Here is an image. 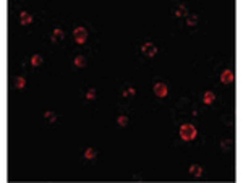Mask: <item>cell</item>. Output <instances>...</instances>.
<instances>
[{"mask_svg": "<svg viewBox=\"0 0 243 183\" xmlns=\"http://www.w3.org/2000/svg\"><path fill=\"white\" fill-rule=\"evenodd\" d=\"M180 136H182V140H185V141L195 140L196 138V128L193 127V125H183V127L180 128Z\"/></svg>", "mask_w": 243, "mask_h": 183, "instance_id": "1", "label": "cell"}, {"mask_svg": "<svg viewBox=\"0 0 243 183\" xmlns=\"http://www.w3.org/2000/svg\"><path fill=\"white\" fill-rule=\"evenodd\" d=\"M73 36H75V41L78 42V44H84L86 39H88V33H86L84 28H76Z\"/></svg>", "mask_w": 243, "mask_h": 183, "instance_id": "2", "label": "cell"}, {"mask_svg": "<svg viewBox=\"0 0 243 183\" xmlns=\"http://www.w3.org/2000/svg\"><path fill=\"white\" fill-rule=\"evenodd\" d=\"M143 54L148 55V57H154L157 54V47L152 42H144L143 44Z\"/></svg>", "mask_w": 243, "mask_h": 183, "instance_id": "3", "label": "cell"}, {"mask_svg": "<svg viewBox=\"0 0 243 183\" xmlns=\"http://www.w3.org/2000/svg\"><path fill=\"white\" fill-rule=\"evenodd\" d=\"M154 94L157 97H165L167 96V86L164 83H156L154 84Z\"/></svg>", "mask_w": 243, "mask_h": 183, "instance_id": "4", "label": "cell"}, {"mask_svg": "<svg viewBox=\"0 0 243 183\" xmlns=\"http://www.w3.org/2000/svg\"><path fill=\"white\" fill-rule=\"evenodd\" d=\"M20 20H21V24L26 26V24L33 23V15L28 13V11H21V13H20Z\"/></svg>", "mask_w": 243, "mask_h": 183, "instance_id": "5", "label": "cell"}, {"mask_svg": "<svg viewBox=\"0 0 243 183\" xmlns=\"http://www.w3.org/2000/svg\"><path fill=\"white\" fill-rule=\"evenodd\" d=\"M220 81L222 83H232L233 81V71L232 70H225L220 75Z\"/></svg>", "mask_w": 243, "mask_h": 183, "instance_id": "6", "label": "cell"}, {"mask_svg": "<svg viewBox=\"0 0 243 183\" xmlns=\"http://www.w3.org/2000/svg\"><path fill=\"white\" fill-rule=\"evenodd\" d=\"M135 87L130 86V84H125L123 87H122V96H125V97H128V96H135Z\"/></svg>", "mask_w": 243, "mask_h": 183, "instance_id": "7", "label": "cell"}, {"mask_svg": "<svg viewBox=\"0 0 243 183\" xmlns=\"http://www.w3.org/2000/svg\"><path fill=\"white\" fill-rule=\"evenodd\" d=\"M174 15H175L177 18H180V16H185V15H187V8H185L183 5H178L177 8H174Z\"/></svg>", "mask_w": 243, "mask_h": 183, "instance_id": "8", "label": "cell"}, {"mask_svg": "<svg viewBox=\"0 0 243 183\" xmlns=\"http://www.w3.org/2000/svg\"><path fill=\"white\" fill-rule=\"evenodd\" d=\"M214 99H216V96H214L212 91H206V92H204V102H206V104H212Z\"/></svg>", "mask_w": 243, "mask_h": 183, "instance_id": "9", "label": "cell"}, {"mask_svg": "<svg viewBox=\"0 0 243 183\" xmlns=\"http://www.w3.org/2000/svg\"><path fill=\"white\" fill-rule=\"evenodd\" d=\"M187 24H188L190 28L196 26V24H198V15H188V18H187Z\"/></svg>", "mask_w": 243, "mask_h": 183, "instance_id": "10", "label": "cell"}, {"mask_svg": "<svg viewBox=\"0 0 243 183\" xmlns=\"http://www.w3.org/2000/svg\"><path fill=\"white\" fill-rule=\"evenodd\" d=\"M63 36H65V34H63V31H62L60 28H55V31H54V39H52V41L57 42V41L63 39Z\"/></svg>", "mask_w": 243, "mask_h": 183, "instance_id": "11", "label": "cell"}, {"mask_svg": "<svg viewBox=\"0 0 243 183\" xmlns=\"http://www.w3.org/2000/svg\"><path fill=\"white\" fill-rule=\"evenodd\" d=\"M75 65L78 67V68H83V67H86V60H84V57L83 55H78L75 59Z\"/></svg>", "mask_w": 243, "mask_h": 183, "instance_id": "12", "label": "cell"}, {"mask_svg": "<svg viewBox=\"0 0 243 183\" xmlns=\"http://www.w3.org/2000/svg\"><path fill=\"white\" fill-rule=\"evenodd\" d=\"M84 157H86L88 161H93V159H96V149H93V148L86 149V152H84Z\"/></svg>", "mask_w": 243, "mask_h": 183, "instance_id": "13", "label": "cell"}, {"mask_svg": "<svg viewBox=\"0 0 243 183\" xmlns=\"http://www.w3.org/2000/svg\"><path fill=\"white\" fill-rule=\"evenodd\" d=\"M190 172L193 173L195 177H200V175L203 173V169H201L200 165H191V167H190Z\"/></svg>", "mask_w": 243, "mask_h": 183, "instance_id": "14", "label": "cell"}, {"mask_svg": "<svg viewBox=\"0 0 243 183\" xmlns=\"http://www.w3.org/2000/svg\"><path fill=\"white\" fill-rule=\"evenodd\" d=\"M42 63V57L41 55H33V59H31V65L33 67H39Z\"/></svg>", "mask_w": 243, "mask_h": 183, "instance_id": "15", "label": "cell"}, {"mask_svg": "<svg viewBox=\"0 0 243 183\" xmlns=\"http://www.w3.org/2000/svg\"><path fill=\"white\" fill-rule=\"evenodd\" d=\"M117 122H118V125H120V127H125V125L128 123V117H126V115H120Z\"/></svg>", "mask_w": 243, "mask_h": 183, "instance_id": "16", "label": "cell"}, {"mask_svg": "<svg viewBox=\"0 0 243 183\" xmlns=\"http://www.w3.org/2000/svg\"><path fill=\"white\" fill-rule=\"evenodd\" d=\"M46 118L49 120V122H55V120H57V115H55L54 112H46Z\"/></svg>", "mask_w": 243, "mask_h": 183, "instance_id": "17", "label": "cell"}, {"mask_svg": "<svg viewBox=\"0 0 243 183\" xmlns=\"http://www.w3.org/2000/svg\"><path fill=\"white\" fill-rule=\"evenodd\" d=\"M24 84H26L24 78H23V76H18V78H16V86H18V87H24Z\"/></svg>", "mask_w": 243, "mask_h": 183, "instance_id": "18", "label": "cell"}, {"mask_svg": "<svg viewBox=\"0 0 243 183\" xmlns=\"http://www.w3.org/2000/svg\"><path fill=\"white\" fill-rule=\"evenodd\" d=\"M230 148H232V140H227V141L224 140L222 141V149H230Z\"/></svg>", "mask_w": 243, "mask_h": 183, "instance_id": "19", "label": "cell"}, {"mask_svg": "<svg viewBox=\"0 0 243 183\" xmlns=\"http://www.w3.org/2000/svg\"><path fill=\"white\" fill-rule=\"evenodd\" d=\"M86 97H88V99H94V97H96V89H89V91L86 92Z\"/></svg>", "mask_w": 243, "mask_h": 183, "instance_id": "20", "label": "cell"}]
</instances>
